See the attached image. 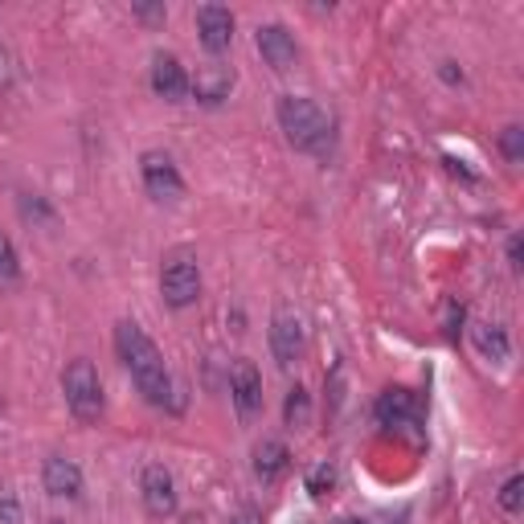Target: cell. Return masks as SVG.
<instances>
[{
    "instance_id": "obj_1",
    "label": "cell",
    "mask_w": 524,
    "mask_h": 524,
    "mask_svg": "<svg viewBox=\"0 0 524 524\" xmlns=\"http://www.w3.org/2000/svg\"><path fill=\"white\" fill-rule=\"evenodd\" d=\"M115 353H119V361L127 365L136 389L144 393V402L164 406L168 393H172V377H168V369H164V357H160V348L152 344V336H148L140 324L123 320V324H115Z\"/></svg>"
},
{
    "instance_id": "obj_2",
    "label": "cell",
    "mask_w": 524,
    "mask_h": 524,
    "mask_svg": "<svg viewBox=\"0 0 524 524\" xmlns=\"http://www.w3.org/2000/svg\"><path fill=\"white\" fill-rule=\"evenodd\" d=\"M279 127H283V136L303 152H324V144L332 136L328 115L303 95H283L279 99Z\"/></svg>"
},
{
    "instance_id": "obj_3",
    "label": "cell",
    "mask_w": 524,
    "mask_h": 524,
    "mask_svg": "<svg viewBox=\"0 0 524 524\" xmlns=\"http://www.w3.org/2000/svg\"><path fill=\"white\" fill-rule=\"evenodd\" d=\"M62 393L66 406L78 422H99L103 418V381L91 361H70L62 373Z\"/></svg>"
},
{
    "instance_id": "obj_4",
    "label": "cell",
    "mask_w": 524,
    "mask_h": 524,
    "mask_svg": "<svg viewBox=\"0 0 524 524\" xmlns=\"http://www.w3.org/2000/svg\"><path fill=\"white\" fill-rule=\"evenodd\" d=\"M160 295H164L168 308H189V303H197V295H201V271H197V262L189 254H177V258L164 262Z\"/></svg>"
},
{
    "instance_id": "obj_5",
    "label": "cell",
    "mask_w": 524,
    "mask_h": 524,
    "mask_svg": "<svg viewBox=\"0 0 524 524\" xmlns=\"http://www.w3.org/2000/svg\"><path fill=\"white\" fill-rule=\"evenodd\" d=\"M140 177H144V189H148L152 201H181V193H185V181H181V172H177L168 152H144Z\"/></svg>"
},
{
    "instance_id": "obj_6",
    "label": "cell",
    "mask_w": 524,
    "mask_h": 524,
    "mask_svg": "<svg viewBox=\"0 0 524 524\" xmlns=\"http://www.w3.org/2000/svg\"><path fill=\"white\" fill-rule=\"evenodd\" d=\"M140 496H144V508L148 516L164 520L177 512V479H172V471L164 463H148L144 475H140Z\"/></svg>"
},
{
    "instance_id": "obj_7",
    "label": "cell",
    "mask_w": 524,
    "mask_h": 524,
    "mask_svg": "<svg viewBox=\"0 0 524 524\" xmlns=\"http://www.w3.org/2000/svg\"><path fill=\"white\" fill-rule=\"evenodd\" d=\"M303 344H308V332H303V320L291 308H279L271 320V353L283 369H291L303 357Z\"/></svg>"
},
{
    "instance_id": "obj_8",
    "label": "cell",
    "mask_w": 524,
    "mask_h": 524,
    "mask_svg": "<svg viewBox=\"0 0 524 524\" xmlns=\"http://www.w3.org/2000/svg\"><path fill=\"white\" fill-rule=\"evenodd\" d=\"M230 398H234L238 418H246V422L262 410V373L254 369V361L238 357V361L230 365Z\"/></svg>"
},
{
    "instance_id": "obj_9",
    "label": "cell",
    "mask_w": 524,
    "mask_h": 524,
    "mask_svg": "<svg viewBox=\"0 0 524 524\" xmlns=\"http://www.w3.org/2000/svg\"><path fill=\"white\" fill-rule=\"evenodd\" d=\"M189 91H193V99L205 103V107H222V103L230 99V91H234V70L222 66V62H205V66L189 78Z\"/></svg>"
},
{
    "instance_id": "obj_10",
    "label": "cell",
    "mask_w": 524,
    "mask_h": 524,
    "mask_svg": "<svg viewBox=\"0 0 524 524\" xmlns=\"http://www.w3.org/2000/svg\"><path fill=\"white\" fill-rule=\"evenodd\" d=\"M197 33H201V46L209 54L230 50V41H234V13L226 5H201L197 9Z\"/></svg>"
},
{
    "instance_id": "obj_11",
    "label": "cell",
    "mask_w": 524,
    "mask_h": 524,
    "mask_svg": "<svg viewBox=\"0 0 524 524\" xmlns=\"http://www.w3.org/2000/svg\"><path fill=\"white\" fill-rule=\"evenodd\" d=\"M254 46H258V54L267 58V66H275V70H291L295 66V58H299V50H295V37L283 29V25H258V33H254Z\"/></svg>"
},
{
    "instance_id": "obj_12",
    "label": "cell",
    "mask_w": 524,
    "mask_h": 524,
    "mask_svg": "<svg viewBox=\"0 0 524 524\" xmlns=\"http://www.w3.org/2000/svg\"><path fill=\"white\" fill-rule=\"evenodd\" d=\"M41 484H46V492L58 496V500H78L82 496V471H78L74 459L50 455L46 467H41Z\"/></svg>"
},
{
    "instance_id": "obj_13",
    "label": "cell",
    "mask_w": 524,
    "mask_h": 524,
    "mask_svg": "<svg viewBox=\"0 0 524 524\" xmlns=\"http://www.w3.org/2000/svg\"><path fill=\"white\" fill-rule=\"evenodd\" d=\"M152 91L160 99H168V103H181L189 95V74L172 54H156L152 58Z\"/></svg>"
},
{
    "instance_id": "obj_14",
    "label": "cell",
    "mask_w": 524,
    "mask_h": 524,
    "mask_svg": "<svg viewBox=\"0 0 524 524\" xmlns=\"http://www.w3.org/2000/svg\"><path fill=\"white\" fill-rule=\"evenodd\" d=\"M287 459H291V451L279 439H262L254 447V475L262 479V484H275V479L287 471Z\"/></svg>"
},
{
    "instance_id": "obj_15",
    "label": "cell",
    "mask_w": 524,
    "mask_h": 524,
    "mask_svg": "<svg viewBox=\"0 0 524 524\" xmlns=\"http://www.w3.org/2000/svg\"><path fill=\"white\" fill-rule=\"evenodd\" d=\"M377 418L385 426H406L414 418V398H410L406 389H385L381 402H377Z\"/></svg>"
},
{
    "instance_id": "obj_16",
    "label": "cell",
    "mask_w": 524,
    "mask_h": 524,
    "mask_svg": "<svg viewBox=\"0 0 524 524\" xmlns=\"http://www.w3.org/2000/svg\"><path fill=\"white\" fill-rule=\"evenodd\" d=\"M475 348L484 353L488 361H508L512 344H508V332L500 324H475Z\"/></svg>"
},
{
    "instance_id": "obj_17",
    "label": "cell",
    "mask_w": 524,
    "mask_h": 524,
    "mask_svg": "<svg viewBox=\"0 0 524 524\" xmlns=\"http://www.w3.org/2000/svg\"><path fill=\"white\" fill-rule=\"evenodd\" d=\"M283 418H287V426H291V430H299V426H308V422H312V393L303 389V385H295V389L287 393V402H283Z\"/></svg>"
},
{
    "instance_id": "obj_18",
    "label": "cell",
    "mask_w": 524,
    "mask_h": 524,
    "mask_svg": "<svg viewBox=\"0 0 524 524\" xmlns=\"http://www.w3.org/2000/svg\"><path fill=\"white\" fill-rule=\"evenodd\" d=\"M17 279H21V258H17L13 242H9L5 234H0V291L17 287Z\"/></svg>"
},
{
    "instance_id": "obj_19",
    "label": "cell",
    "mask_w": 524,
    "mask_h": 524,
    "mask_svg": "<svg viewBox=\"0 0 524 524\" xmlns=\"http://www.w3.org/2000/svg\"><path fill=\"white\" fill-rule=\"evenodd\" d=\"M332 488H336V467L332 463H320V467L308 471V492L312 496H328Z\"/></svg>"
},
{
    "instance_id": "obj_20",
    "label": "cell",
    "mask_w": 524,
    "mask_h": 524,
    "mask_svg": "<svg viewBox=\"0 0 524 524\" xmlns=\"http://www.w3.org/2000/svg\"><path fill=\"white\" fill-rule=\"evenodd\" d=\"M500 148H504V156L512 160V164H520L524 160V127H504V136H500Z\"/></svg>"
},
{
    "instance_id": "obj_21",
    "label": "cell",
    "mask_w": 524,
    "mask_h": 524,
    "mask_svg": "<svg viewBox=\"0 0 524 524\" xmlns=\"http://www.w3.org/2000/svg\"><path fill=\"white\" fill-rule=\"evenodd\" d=\"M0 524H25V516H21V504H17L13 488H0Z\"/></svg>"
},
{
    "instance_id": "obj_22",
    "label": "cell",
    "mask_w": 524,
    "mask_h": 524,
    "mask_svg": "<svg viewBox=\"0 0 524 524\" xmlns=\"http://www.w3.org/2000/svg\"><path fill=\"white\" fill-rule=\"evenodd\" d=\"M520 492H524V479H520V475H508V484L500 488V508H504V512H520Z\"/></svg>"
},
{
    "instance_id": "obj_23",
    "label": "cell",
    "mask_w": 524,
    "mask_h": 524,
    "mask_svg": "<svg viewBox=\"0 0 524 524\" xmlns=\"http://www.w3.org/2000/svg\"><path fill=\"white\" fill-rule=\"evenodd\" d=\"M9 86H13V58L0 50V91H9Z\"/></svg>"
},
{
    "instance_id": "obj_24",
    "label": "cell",
    "mask_w": 524,
    "mask_h": 524,
    "mask_svg": "<svg viewBox=\"0 0 524 524\" xmlns=\"http://www.w3.org/2000/svg\"><path fill=\"white\" fill-rule=\"evenodd\" d=\"M136 17H144V21H164L168 9H164V5H136Z\"/></svg>"
},
{
    "instance_id": "obj_25",
    "label": "cell",
    "mask_w": 524,
    "mask_h": 524,
    "mask_svg": "<svg viewBox=\"0 0 524 524\" xmlns=\"http://www.w3.org/2000/svg\"><path fill=\"white\" fill-rule=\"evenodd\" d=\"M230 524H262V516H258L254 508H242V512H238V516L230 520Z\"/></svg>"
},
{
    "instance_id": "obj_26",
    "label": "cell",
    "mask_w": 524,
    "mask_h": 524,
    "mask_svg": "<svg viewBox=\"0 0 524 524\" xmlns=\"http://www.w3.org/2000/svg\"><path fill=\"white\" fill-rule=\"evenodd\" d=\"M443 78L447 82H463V70H455V62H443Z\"/></svg>"
},
{
    "instance_id": "obj_27",
    "label": "cell",
    "mask_w": 524,
    "mask_h": 524,
    "mask_svg": "<svg viewBox=\"0 0 524 524\" xmlns=\"http://www.w3.org/2000/svg\"><path fill=\"white\" fill-rule=\"evenodd\" d=\"M508 258H512V267H520V238L508 242Z\"/></svg>"
},
{
    "instance_id": "obj_28",
    "label": "cell",
    "mask_w": 524,
    "mask_h": 524,
    "mask_svg": "<svg viewBox=\"0 0 524 524\" xmlns=\"http://www.w3.org/2000/svg\"><path fill=\"white\" fill-rule=\"evenodd\" d=\"M46 524H62V520H46Z\"/></svg>"
},
{
    "instance_id": "obj_29",
    "label": "cell",
    "mask_w": 524,
    "mask_h": 524,
    "mask_svg": "<svg viewBox=\"0 0 524 524\" xmlns=\"http://www.w3.org/2000/svg\"><path fill=\"white\" fill-rule=\"evenodd\" d=\"M344 524H357V520H344Z\"/></svg>"
}]
</instances>
